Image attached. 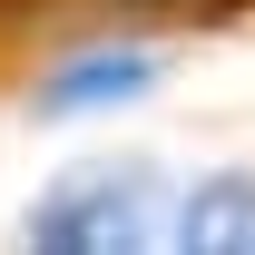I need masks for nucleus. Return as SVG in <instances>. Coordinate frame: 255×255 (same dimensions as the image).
I'll list each match as a JSON object with an SVG mask.
<instances>
[{
  "label": "nucleus",
  "mask_w": 255,
  "mask_h": 255,
  "mask_svg": "<svg viewBox=\"0 0 255 255\" xmlns=\"http://www.w3.org/2000/svg\"><path fill=\"white\" fill-rule=\"evenodd\" d=\"M147 206H157L147 167H79L30 206L20 236L49 246V255H118V246H147V226H157Z\"/></svg>",
  "instance_id": "1"
},
{
  "label": "nucleus",
  "mask_w": 255,
  "mask_h": 255,
  "mask_svg": "<svg viewBox=\"0 0 255 255\" xmlns=\"http://www.w3.org/2000/svg\"><path fill=\"white\" fill-rule=\"evenodd\" d=\"M187 255H255V177H206L187 187L177 226H167Z\"/></svg>",
  "instance_id": "2"
},
{
  "label": "nucleus",
  "mask_w": 255,
  "mask_h": 255,
  "mask_svg": "<svg viewBox=\"0 0 255 255\" xmlns=\"http://www.w3.org/2000/svg\"><path fill=\"white\" fill-rule=\"evenodd\" d=\"M157 79V59L147 49H98V59H69L49 89H39V108L49 118H79V108H118V98H137Z\"/></svg>",
  "instance_id": "3"
}]
</instances>
